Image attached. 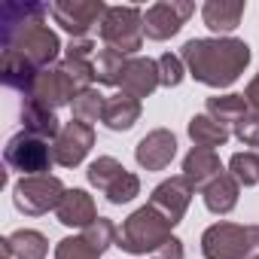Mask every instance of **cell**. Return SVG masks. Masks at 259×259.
I'll list each match as a JSON object with an SVG mask.
<instances>
[{"mask_svg":"<svg viewBox=\"0 0 259 259\" xmlns=\"http://www.w3.org/2000/svg\"><path fill=\"white\" fill-rule=\"evenodd\" d=\"M180 58L198 82L210 89H226L250 64V46L235 37H213V40L198 37V40H186Z\"/></svg>","mask_w":259,"mask_h":259,"instance_id":"cell-1","label":"cell"},{"mask_svg":"<svg viewBox=\"0 0 259 259\" xmlns=\"http://www.w3.org/2000/svg\"><path fill=\"white\" fill-rule=\"evenodd\" d=\"M171 223L153 207V204H144L138 207L132 217H128L119 229V238H116V247H122L125 253L132 256H141V253H156L162 250L174 235H171Z\"/></svg>","mask_w":259,"mask_h":259,"instance_id":"cell-2","label":"cell"},{"mask_svg":"<svg viewBox=\"0 0 259 259\" xmlns=\"http://www.w3.org/2000/svg\"><path fill=\"white\" fill-rule=\"evenodd\" d=\"M204 259H253L259 256V226L217 223L201 235Z\"/></svg>","mask_w":259,"mask_h":259,"instance_id":"cell-3","label":"cell"},{"mask_svg":"<svg viewBox=\"0 0 259 259\" xmlns=\"http://www.w3.org/2000/svg\"><path fill=\"white\" fill-rule=\"evenodd\" d=\"M107 49L135 55L144 46V13L138 7H107V16L98 25Z\"/></svg>","mask_w":259,"mask_h":259,"instance_id":"cell-4","label":"cell"},{"mask_svg":"<svg viewBox=\"0 0 259 259\" xmlns=\"http://www.w3.org/2000/svg\"><path fill=\"white\" fill-rule=\"evenodd\" d=\"M64 183L52 174H37V177H22L13 186V201L25 217H40L49 213L61 204L64 198Z\"/></svg>","mask_w":259,"mask_h":259,"instance_id":"cell-5","label":"cell"},{"mask_svg":"<svg viewBox=\"0 0 259 259\" xmlns=\"http://www.w3.org/2000/svg\"><path fill=\"white\" fill-rule=\"evenodd\" d=\"M89 183L107 195L110 204H128L138 192H141V180L132 174V171H125L113 156H101L89 165Z\"/></svg>","mask_w":259,"mask_h":259,"instance_id":"cell-6","label":"cell"},{"mask_svg":"<svg viewBox=\"0 0 259 259\" xmlns=\"http://www.w3.org/2000/svg\"><path fill=\"white\" fill-rule=\"evenodd\" d=\"M4 159L13 171H22L25 177H37V174H49V168L55 165L52 159V147L43 138H34L28 132H19L10 138Z\"/></svg>","mask_w":259,"mask_h":259,"instance_id":"cell-7","label":"cell"},{"mask_svg":"<svg viewBox=\"0 0 259 259\" xmlns=\"http://www.w3.org/2000/svg\"><path fill=\"white\" fill-rule=\"evenodd\" d=\"M92 147H95V128L85 125V122L70 119V122L61 125L58 138L52 141V159L61 168H76L89 156Z\"/></svg>","mask_w":259,"mask_h":259,"instance_id":"cell-8","label":"cell"},{"mask_svg":"<svg viewBox=\"0 0 259 259\" xmlns=\"http://www.w3.org/2000/svg\"><path fill=\"white\" fill-rule=\"evenodd\" d=\"M107 7L101 0H58V4H52V19L76 40H82L92 31V25H101Z\"/></svg>","mask_w":259,"mask_h":259,"instance_id":"cell-9","label":"cell"},{"mask_svg":"<svg viewBox=\"0 0 259 259\" xmlns=\"http://www.w3.org/2000/svg\"><path fill=\"white\" fill-rule=\"evenodd\" d=\"M82 89L73 82V76L64 70V64L58 61V64H52V67H46V70H40V76H37V82H34V92L28 95V98H34V101H40L43 107H49V110H58V107H64V104H73V98L79 95Z\"/></svg>","mask_w":259,"mask_h":259,"instance_id":"cell-10","label":"cell"},{"mask_svg":"<svg viewBox=\"0 0 259 259\" xmlns=\"http://www.w3.org/2000/svg\"><path fill=\"white\" fill-rule=\"evenodd\" d=\"M192 13H195V7L183 4V0H162V4H153L144 13V34L150 40H168L186 25V19Z\"/></svg>","mask_w":259,"mask_h":259,"instance_id":"cell-11","label":"cell"},{"mask_svg":"<svg viewBox=\"0 0 259 259\" xmlns=\"http://www.w3.org/2000/svg\"><path fill=\"white\" fill-rule=\"evenodd\" d=\"M192 186H189V180L180 174V177H171V180H165V183H159L156 189H153V198H150V204L171 223V226H177L180 220H183V213H186V207H189V201H192Z\"/></svg>","mask_w":259,"mask_h":259,"instance_id":"cell-12","label":"cell"},{"mask_svg":"<svg viewBox=\"0 0 259 259\" xmlns=\"http://www.w3.org/2000/svg\"><path fill=\"white\" fill-rule=\"evenodd\" d=\"M174 156H177V138L168 132V128H156V132H150L138 144V150H135L138 165L147 168V171H165Z\"/></svg>","mask_w":259,"mask_h":259,"instance_id":"cell-13","label":"cell"},{"mask_svg":"<svg viewBox=\"0 0 259 259\" xmlns=\"http://www.w3.org/2000/svg\"><path fill=\"white\" fill-rule=\"evenodd\" d=\"M122 92L132 95V98H147L153 95L162 82H159V61L153 58H128L125 64V73H122Z\"/></svg>","mask_w":259,"mask_h":259,"instance_id":"cell-14","label":"cell"},{"mask_svg":"<svg viewBox=\"0 0 259 259\" xmlns=\"http://www.w3.org/2000/svg\"><path fill=\"white\" fill-rule=\"evenodd\" d=\"M220 174H226V168H223V162H220V156H217V150H201V147H192V153L183 159V177L189 180V186L192 189H198V192H204Z\"/></svg>","mask_w":259,"mask_h":259,"instance_id":"cell-15","label":"cell"},{"mask_svg":"<svg viewBox=\"0 0 259 259\" xmlns=\"http://www.w3.org/2000/svg\"><path fill=\"white\" fill-rule=\"evenodd\" d=\"M55 217H58V223H64L70 229H89L98 220V210L85 189H67L61 204L55 207Z\"/></svg>","mask_w":259,"mask_h":259,"instance_id":"cell-16","label":"cell"},{"mask_svg":"<svg viewBox=\"0 0 259 259\" xmlns=\"http://www.w3.org/2000/svg\"><path fill=\"white\" fill-rule=\"evenodd\" d=\"M0 244H4V259H46L49 253V241L37 229H16Z\"/></svg>","mask_w":259,"mask_h":259,"instance_id":"cell-17","label":"cell"},{"mask_svg":"<svg viewBox=\"0 0 259 259\" xmlns=\"http://www.w3.org/2000/svg\"><path fill=\"white\" fill-rule=\"evenodd\" d=\"M22 125H25L28 135L43 138V141H55L58 132H61V122H58L55 110L43 107L34 98H22Z\"/></svg>","mask_w":259,"mask_h":259,"instance_id":"cell-18","label":"cell"},{"mask_svg":"<svg viewBox=\"0 0 259 259\" xmlns=\"http://www.w3.org/2000/svg\"><path fill=\"white\" fill-rule=\"evenodd\" d=\"M37 76H40V70L31 61H25L16 52H4V58H0V79H4L7 89H16V92H22V98H28L34 92Z\"/></svg>","mask_w":259,"mask_h":259,"instance_id":"cell-19","label":"cell"},{"mask_svg":"<svg viewBox=\"0 0 259 259\" xmlns=\"http://www.w3.org/2000/svg\"><path fill=\"white\" fill-rule=\"evenodd\" d=\"M244 10H247L244 0H207L201 10V19L213 34H229L241 25Z\"/></svg>","mask_w":259,"mask_h":259,"instance_id":"cell-20","label":"cell"},{"mask_svg":"<svg viewBox=\"0 0 259 259\" xmlns=\"http://www.w3.org/2000/svg\"><path fill=\"white\" fill-rule=\"evenodd\" d=\"M138 119H141V101L138 98L125 95V92L107 98V107H104V119L101 122L110 128V132H128Z\"/></svg>","mask_w":259,"mask_h":259,"instance_id":"cell-21","label":"cell"},{"mask_svg":"<svg viewBox=\"0 0 259 259\" xmlns=\"http://www.w3.org/2000/svg\"><path fill=\"white\" fill-rule=\"evenodd\" d=\"M189 138L201 150H217V147H226L229 144L232 132H229L226 125H220L210 113H198V116L189 119Z\"/></svg>","mask_w":259,"mask_h":259,"instance_id":"cell-22","label":"cell"},{"mask_svg":"<svg viewBox=\"0 0 259 259\" xmlns=\"http://www.w3.org/2000/svg\"><path fill=\"white\" fill-rule=\"evenodd\" d=\"M238 180L226 171V174H220L201 195H204V204H207V210L210 213H229V210H235V204H238Z\"/></svg>","mask_w":259,"mask_h":259,"instance_id":"cell-23","label":"cell"},{"mask_svg":"<svg viewBox=\"0 0 259 259\" xmlns=\"http://www.w3.org/2000/svg\"><path fill=\"white\" fill-rule=\"evenodd\" d=\"M204 113H210L220 125H238L247 113H250V104H247V98L244 95H223V98H207V107H204Z\"/></svg>","mask_w":259,"mask_h":259,"instance_id":"cell-24","label":"cell"},{"mask_svg":"<svg viewBox=\"0 0 259 259\" xmlns=\"http://www.w3.org/2000/svg\"><path fill=\"white\" fill-rule=\"evenodd\" d=\"M125 64H128V55L104 46L95 55V79L101 85H119L122 82V73H125Z\"/></svg>","mask_w":259,"mask_h":259,"instance_id":"cell-25","label":"cell"},{"mask_svg":"<svg viewBox=\"0 0 259 259\" xmlns=\"http://www.w3.org/2000/svg\"><path fill=\"white\" fill-rule=\"evenodd\" d=\"M104 107H107V98H104L98 89H82V92L73 98V104H70L73 119H76V122H85V125L104 119Z\"/></svg>","mask_w":259,"mask_h":259,"instance_id":"cell-26","label":"cell"},{"mask_svg":"<svg viewBox=\"0 0 259 259\" xmlns=\"http://www.w3.org/2000/svg\"><path fill=\"white\" fill-rule=\"evenodd\" d=\"M229 174L241 186H256L259 183V156L256 153H235L229 159Z\"/></svg>","mask_w":259,"mask_h":259,"instance_id":"cell-27","label":"cell"},{"mask_svg":"<svg viewBox=\"0 0 259 259\" xmlns=\"http://www.w3.org/2000/svg\"><path fill=\"white\" fill-rule=\"evenodd\" d=\"M82 238L98 250V253H104L107 247H113L116 244V238H119V229L113 226V220H107V217H98L89 229H82Z\"/></svg>","mask_w":259,"mask_h":259,"instance_id":"cell-28","label":"cell"},{"mask_svg":"<svg viewBox=\"0 0 259 259\" xmlns=\"http://www.w3.org/2000/svg\"><path fill=\"white\" fill-rule=\"evenodd\" d=\"M55 259H101V253H98L82 235H73V238L58 241V247H55Z\"/></svg>","mask_w":259,"mask_h":259,"instance_id":"cell-29","label":"cell"},{"mask_svg":"<svg viewBox=\"0 0 259 259\" xmlns=\"http://www.w3.org/2000/svg\"><path fill=\"white\" fill-rule=\"evenodd\" d=\"M159 82L168 85V89H174V85L183 82V58H180V55L165 52V55L159 58Z\"/></svg>","mask_w":259,"mask_h":259,"instance_id":"cell-30","label":"cell"},{"mask_svg":"<svg viewBox=\"0 0 259 259\" xmlns=\"http://www.w3.org/2000/svg\"><path fill=\"white\" fill-rule=\"evenodd\" d=\"M235 138L244 144V147H256L259 150V113H247L238 125H235Z\"/></svg>","mask_w":259,"mask_h":259,"instance_id":"cell-31","label":"cell"},{"mask_svg":"<svg viewBox=\"0 0 259 259\" xmlns=\"http://www.w3.org/2000/svg\"><path fill=\"white\" fill-rule=\"evenodd\" d=\"M244 98H247V104H250V110L253 113H259V73L250 79V85H247V92H244Z\"/></svg>","mask_w":259,"mask_h":259,"instance_id":"cell-32","label":"cell"},{"mask_svg":"<svg viewBox=\"0 0 259 259\" xmlns=\"http://www.w3.org/2000/svg\"><path fill=\"white\" fill-rule=\"evenodd\" d=\"M153 259H159V256H153Z\"/></svg>","mask_w":259,"mask_h":259,"instance_id":"cell-33","label":"cell"},{"mask_svg":"<svg viewBox=\"0 0 259 259\" xmlns=\"http://www.w3.org/2000/svg\"><path fill=\"white\" fill-rule=\"evenodd\" d=\"M253 259H259V256H253Z\"/></svg>","mask_w":259,"mask_h":259,"instance_id":"cell-34","label":"cell"}]
</instances>
